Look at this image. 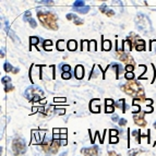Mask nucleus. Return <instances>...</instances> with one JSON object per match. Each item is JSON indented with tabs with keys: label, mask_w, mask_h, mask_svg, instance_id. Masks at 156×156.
Returning <instances> with one entry per match:
<instances>
[{
	"label": "nucleus",
	"mask_w": 156,
	"mask_h": 156,
	"mask_svg": "<svg viewBox=\"0 0 156 156\" xmlns=\"http://www.w3.org/2000/svg\"><path fill=\"white\" fill-rule=\"evenodd\" d=\"M120 88L122 90V92L127 93L130 96L134 97V99H139V101H144L145 98V93H144V90L139 82L136 81H129L127 83H124L120 86Z\"/></svg>",
	"instance_id": "obj_1"
},
{
	"label": "nucleus",
	"mask_w": 156,
	"mask_h": 156,
	"mask_svg": "<svg viewBox=\"0 0 156 156\" xmlns=\"http://www.w3.org/2000/svg\"><path fill=\"white\" fill-rule=\"evenodd\" d=\"M37 18L42 23V25L51 31H57L58 30V18L54 12H48V11H38Z\"/></svg>",
	"instance_id": "obj_2"
},
{
	"label": "nucleus",
	"mask_w": 156,
	"mask_h": 156,
	"mask_svg": "<svg viewBox=\"0 0 156 156\" xmlns=\"http://www.w3.org/2000/svg\"><path fill=\"white\" fill-rule=\"evenodd\" d=\"M135 27L141 32L145 33H150L153 30L150 19L144 14H142V13H139L138 16H135Z\"/></svg>",
	"instance_id": "obj_3"
},
{
	"label": "nucleus",
	"mask_w": 156,
	"mask_h": 156,
	"mask_svg": "<svg viewBox=\"0 0 156 156\" xmlns=\"http://www.w3.org/2000/svg\"><path fill=\"white\" fill-rule=\"evenodd\" d=\"M12 151L16 156L22 155L26 152V143L22 138H16L12 141Z\"/></svg>",
	"instance_id": "obj_4"
},
{
	"label": "nucleus",
	"mask_w": 156,
	"mask_h": 156,
	"mask_svg": "<svg viewBox=\"0 0 156 156\" xmlns=\"http://www.w3.org/2000/svg\"><path fill=\"white\" fill-rule=\"evenodd\" d=\"M24 96L26 97L27 99L32 101L34 97L39 96V97H43L44 96V92L41 87H38L36 85H32V86H28L25 92H24Z\"/></svg>",
	"instance_id": "obj_5"
},
{
	"label": "nucleus",
	"mask_w": 156,
	"mask_h": 156,
	"mask_svg": "<svg viewBox=\"0 0 156 156\" xmlns=\"http://www.w3.org/2000/svg\"><path fill=\"white\" fill-rule=\"evenodd\" d=\"M116 56H117V58H118L119 60H121L122 62L127 63V66L134 65V59H133L129 54H127V53H124V51H116Z\"/></svg>",
	"instance_id": "obj_6"
},
{
	"label": "nucleus",
	"mask_w": 156,
	"mask_h": 156,
	"mask_svg": "<svg viewBox=\"0 0 156 156\" xmlns=\"http://www.w3.org/2000/svg\"><path fill=\"white\" fill-rule=\"evenodd\" d=\"M128 41L131 43L132 47H134V48H136L138 46H144V45H145V42L142 41L138 35H135L134 33H131V34H130L129 37H128Z\"/></svg>",
	"instance_id": "obj_7"
},
{
	"label": "nucleus",
	"mask_w": 156,
	"mask_h": 156,
	"mask_svg": "<svg viewBox=\"0 0 156 156\" xmlns=\"http://www.w3.org/2000/svg\"><path fill=\"white\" fill-rule=\"evenodd\" d=\"M33 134H34V138L36 140V143L37 144H43L45 139L46 138V131L45 130H33Z\"/></svg>",
	"instance_id": "obj_8"
},
{
	"label": "nucleus",
	"mask_w": 156,
	"mask_h": 156,
	"mask_svg": "<svg viewBox=\"0 0 156 156\" xmlns=\"http://www.w3.org/2000/svg\"><path fill=\"white\" fill-rule=\"evenodd\" d=\"M98 147L96 145L92 146V147H85L82 149V153L84 156H98Z\"/></svg>",
	"instance_id": "obj_9"
},
{
	"label": "nucleus",
	"mask_w": 156,
	"mask_h": 156,
	"mask_svg": "<svg viewBox=\"0 0 156 156\" xmlns=\"http://www.w3.org/2000/svg\"><path fill=\"white\" fill-rule=\"evenodd\" d=\"M37 76L38 79H42V76H41V67H38V66H35L33 65V67L30 69V79L32 82H34V76Z\"/></svg>",
	"instance_id": "obj_10"
},
{
	"label": "nucleus",
	"mask_w": 156,
	"mask_h": 156,
	"mask_svg": "<svg viewBox=\"0 0 156 156\" xmlns=\"http://www.w3.org/2000/svg\"><path fill=\"white\" fill-rule=\"evenodd\" d=\"M144 113H140L138 115H134V117H133L134 122L140 127H145L146 126V121L144 120Z\"/></svg>",
	"instance_id": "obj_11"
},
{
	"label": "nucleus",
	"mask_w": 156,
	"mask_h": 156,
	"mask_svg": "<svg viewBox=\"0 0 156 156\" xmlns=\"http://www.w3.org/2000/svg\"><path fill=\"white\" fill-rule=\"evenodd\" d=\"M90 109L92 113H99L101 111V101L99 99H94L90 104Z\"/></svg>",
	"instance_id": "obj_12"
},
{
	"label": "nucleus",
	"mask_w": 156,
	"mask_h": 156,
	"mask_svg": "<svg viewBox=\"0 0 156 156\" xmlns=\"http://www.w3.org/2000/svg\"><path fill=\"white\" fill-rule=\"evenodd\" d=\"M61 146V142L60 140H53L51 141V145H50V154H56L57 151L59 150Z\"/></svg>",
	"instance_id": "obj_13"
},
{
	"label": "nucleus",
	"mask_w": 156,
	"mask_h": 156,
	"mask_svg": "<svg viewBox=\"0 0 156 156\" xmlns=\"http://www.w3.org/2000/svg\"><path fill=\"white\" fill-rule=\"evenodd\" d=\"M5 31L7 32V34H8V35H9V36L12 38V39H14V41H16V42L19 41L18 36L16 35V33L12 32V31L10 30V26H9V22H8V21L5 22Z\"/></svg>",
	"instance_id": "obj_14"
},
{
	"label": "nucleus",
	"mask_w": 156,
	"mask_h": 156,
	"mask_svg": "<svg viewBox=\"0 0 156 156\" xmlns=\"http://www.w3.org/2000/svg\"><path fill=\"white\" fill-rule=\"evenodd\" d=\"M74 72H76V78L78 80L83 79V76H84V68H83V66H76V69H74Z\"/></svg>",
	"instance_id": "obj_15"
},
{
	"label": "nucleus",
	"mask_w": 156,
	"mask_h": 156,
	"mask_svg": "<svg viewBox=\"0 0 156 156\" xmlns=\"http://www.w3.org/2000/svg\"><path fill=\"white\" fill-rule=\"evenodd\" d=\"M99 10H101V12L102 13H105L106 16H113V14H115V11L111 10L110 8H108L106 5H102L101 7H99Z\"/></svg>",
	"instance_id": "obj_16"
},
{
	"label": "nucleus",
	"mask_w": 156,
	"mask_h": 156,
	"mask_svg": "<svg viewBox=\"0 0 156 156\" xmlns=\"http://www.w3.org/2000/svg\"><path fill=\"white\" fill-rule=\"evenodd\" d=\"M110 67H111L113 69H115V71H116V78L118 79L119 74H120V73L122 72V70H124V69H122V67L119 65V63H116V62H113V63L110 65Z\"/></svg>",
	"instance_id": "obj_17"
},
{
	"label": "nucleus",
	"mask_w": 156,
	"mask_h": 156,
	"mask_svg": "<svg viewBox=\"0 0 156 156\" xmlns=\"http://www.w3.org/2000/svg\"><path fill=\"white\" fill-rule=\"evenodd\" d=\"M74 12H78V13H87L90 11V7L88 5H85V7H82V8H73Z\"/></svg>",
	"instance_id": "obj_18"
},
{
	"label": "nucleus",
	"mask_w": 156,
	"mask_h": 156,
	"mask_svg": "<svg viewBox=\"0 0 156 156\" xmlns=\"http://www.w3.org/2000/svg\"><path fill=\"white\" fill-rule=\"evenodd\" d=\"M116 106H117L118 108H121V109H122V111H124V113H126L127 105H126V101H124V98H122V99H120V101H118V102L116 103Z\"/></svg>",
	"instance_id": "obj_19"
},
{
	"label": "nucleus",
	"mask_w": 156,
	"mask_h": 156,
	"mask_svg": "<svg viewBox=\"0 0 156 156\" xmlns=\"http://www.w3.org/2000/svg\"><path fill=\"white\" fill-rule=\"evenodd\" d=\"M76 46H78V44H76V41H69V42L67 43V47H68V49H69L70 51H73V50H76Z\"/></svg>",
	"instance_id": "obj_20"
},
{
	"label": "nucleus",
	"mask_w": 156,
	"mask_h": 156,
	"mask_svg": "<svg viewBox=\"0 0 156 156\" xmlns=\"http://www.w3.org/2000/svg\"><path fill=\"white\" fill-rule=\"evenodd\" d=\"M103 49H104L105 51L110 50V49H111V42H110V41H107V39H105V41L103 42Z\"/></svg>",
	"instance_id": "obj_21"
},
{
	"label": "nucleus",
	"mask_w": 156,
	"mask_h": 156,
	"mask_svg": "<svg viewBox=\"0 0 156 156\" xmlns=\"http://www.w3.org/2000/svg\"><path fill=\"white\" fill-rule=\"evenodd\" d=\"M66 48V42L65 41H62V39H60L57 42V49L60 50V51H62V50H65Z\"/></svg>",
	"instance_id": "obj_22"
},
{
	"label": "nucleus",
	"mask_w": 156,
	"mask_h": 156,
	"mask_svg": "<svg viewBox=\"0 0 156 156\" xmlns=\"http://www.w3.org/2000/svg\"><path fill=\"white\" fill-rule=\"evenodd\" d=\"M3 69H5V72H13L16 68H13V66H11L8 61L5 62V65H3Z\"/></svg>",
	"instance_id": "obj_23"
},
{
	"label": "nucleus",
	"mask_w": 156,
	"mask_h": 156,
	"mask_svg": "<svg viewBox=\"0 0 156 156\" xmlns=\"http://www.w3.org/2000/svg\"><path fill=\"white\" fill-rule=\"evenodd\" d=\"M131 49H132V45H131V43H130L128 39H127V41H124V53H127V51H130Z\"/></svg>",
	"instance_id": "obj_24"
},
{
	"label": "nucleus",
	"mask_w": 156,
	"mask_h": 156,
	"mask_svg": "<svg viewBox=\"0 0 156 156\" xmlns=\"http://www.w3.org/2000/svg\"><path fill=\"white\" fill-rule=\"evenodd\" d=\"M72 20L74 21V24H76V25H81V24H83V20H81L80 18H78V16L74 14V13H72Z\"/></svg>",
	"instance_id": "obj_25"
},
{
	"label": "nucleus",
	"mask_w": 156,
	"mask_h": 156,
	"mask_svg": "<svg viewBox=\"0 0 156 156\" xmlns=\"http://www.w3.org/2000/svg\"><path fill=\"white\" fill-rule=\"evenodd\" d=\"M51 45H53V42L48 39V41H45L44 42V49L45 50H51Z\"/></svg>",
	"instance_id": "obj_26"
},
{
	"label": "nucleus",
	"mask_w": 156,
	"mask_h": 156,
	"mask_svg": "<svg viewBox=\"0 0 156 156\" xmlns=\"http://www.w3.org/2000/svg\"><path fill=\"white\" fill-rule=\"evenodd\" d=\"M82 7H85V5H84V1H82V0H76V1H74L73 8H82Z\"/></svg>",
	"instance_id": "obj_27"
},
{
	"label": "nucleus",
	"mask_w": 156,
	"mask_h": 156,
	"mask_svg": "<svg viewBox=\"0 0 156 156\" xmlns=\"http://www.w3.org/2000/svg\"><path fill=\"white\" fill-rule=\"evenodd\" d=\"M31 19H32V13H31V11H26V12L24 13V16H23V20L28 22Z\"/></svg>",
	"instance_id": "obj_28"
},
{
	"label": "nucleus",
	"mask_w": 156,
	"mask_h": 156,
	"mask_svg": "<svg viewBox=\"0 0 156 156\" xmlns=\"http://www.w3.org/2000/svg\"><path fill=\"white\" fill-rule=\"evenodd\" d=\"M39 39H41V38L36 37V36H32V37L30 38V44H31V45H37V44L39 43Z\"/></svg>",
	"instance_id": "obj_29"
},
{
	"label": "nucleus",
	"mask_w": 156,
	"mask_h": 156,
	"mask_svg": "<svg viewBox=\"0 0 156 156\" xmlns=\"http://www.w3.org/2000/svg\"><path fill=\"white\" fill-rule=\"evenodd\" d=\"M88 49H90V50H93V51L96 50V42H95V41H91V42H90V44H88Z\"/></svg>",
	"instance_id": "obj_30"
},
{
	"label": "nucleus",
	"mask_w": 156,
	"mask_h": 156,
	"mask_svg": "<svg viewBox=\"0 0 156 156\" xmlns=\"http://www.w3.org/2000/svg\"><path fill=\"white\" fill-rule=\"evenodd\" d=\"M124 78H126L127 80L132 81L133 79H134V74H133V72H127V73L124 74Z\"/></svg>",
	"instance_id": "obj_31"
},
{
	"label": "nucleus",
	"mask_w": 156,
	"mask_h": 156,
	"mask_svg": "<svg viewBox=\"0 0 156 156\" xmlns=\"http://www.w3.org/2000/svg\"><path fill=\"white\" fill-rule=\"evenodd\" d=\"M2 83H3V85H8V84H11V79L9 76H5V78H2Z\"/></svg>",
	"instance_id": "obj_32"
},
{
	"label": "nucleus",
	"mask_w": 156,
	"mask_h": 156,
	"mask_svg": "<svg viewBox=\"0 0 156 156\" xmlns=\"http://www.w3.org/2000/svg\"><path fill=\"white\" fill-rule=\"evenodd\" d=\"M88 44H90V42H87V41H82V50L88 49Z\"/></svg>",
	"instance_id": "obj_33"
},
{
	"label": "nucleus",
	"mask_w": 156,
	"mask_h": 156,
	"mask_svg": "<svg viewBox=\"0 0 156 156\" xmlns=\"http://www.w3.org/2000/svg\"><path fill=\"white\" fill-rule=\"evenodd\" d=\"M150 46H151V50H152V51H156V41H155V39L151 41V43H150Z\"/></svg>",
	"instance_id": "obj_34"
},
{
	"label": "nucleus",
	"mask_w": 156,
	"mask_h": 156,
	"mask_svg": "<svg viewBox=\"0 0 156 156\" xmlns=\"http://www.w3.org/2000/svg\"><path fill=\"white\" fill-rule=\"evenodd\" d=\"M14 90V86L12 84H8V85H5V92H11Z\"/></svg>",
	"instance_id": "obj_35"
},
{
	"label": "nucleus",
	"mask_w": 156,
	"mask_h": 156,
	"mask_svg": "<svg viewBox=\"0 0 156 156\" xmlns=\"http://www.w3.org/2000/svg\"><path fill=\"white\" fill-rule=\"evenodd\" d=\"M61 69L63 72H70V66L68 65H62L61 66Z\"/></svg>",
	"instance_id": "obj_36"
},
{
	"label": "nucleus",
	"mask_w": 156,
	"mask_h": 156,
	"mask_svg": "<svg viewBox=\"0 0 156 156\" xmlns=\"http://www.w3.org/2000/svg\"><path fill=\"white\" fill-rule=\"evenodd\" d=\"M134 66H132V65H128V66H126V71L127 72H132V71L134 70Z\"/></svg>",
	"instance_id": "obj_37"
},
{
	"label": "nucleus",
	"mask_w": 156,
	"mask_h": 156,
	"mask_svg": "<svg viewBox=\"0 0 156 156\" xmlns=\"http://www.w3.org/2000/svg\"><path fill=\"white\" fill-rule=\"evenodd\" d=\"M62 79H65V80H68V79H70L71 78V74L70 72H62Z\"/></svg>",
	"instance_id": "obj_38"
},
{
	"label": "nucleus",
	"mask_w": 156,
	"mask_h": 156,
	"mask_svg": "<svg viewBox=\"0 0 156 156\" xmlns=\"http://www.w3.org/2000/svg\"><path fill=\"white\" fill-rule=\"evenodd\" d=\"M113 110H115V108L113 106H106V109H105V111L107 113H113Z\"/></svg>",
	"instance_id": "obj_39"
},
{
	"label": "nucleus",
	"mask_w": 156,
	"mask_h": 156,
	"mask_svg": "<svg viewBox=\"0 0 156 156\" xmlns=\"http://www.w3.org/2000/svg\"><path fill=\"white\" fill-rule=\"evenodd\" d=\"M54 102L55 103H63V102H66V98H63V97H55L54 98Z\"/></svg>",
	"instance_id": "obj_40"
},
{
	"label": "nucleus",
	"mask_w": 156,
	"mask_h": 156,
	"mask_svg": "<svg viewBox=\"0 0 156 156\" xmlns=\"http://www.w3.org/2000/svg\"><path fill=\"white\" fill-rule=\"evenodd\" d=\"M139 134H140V132H139V131H133V132H132V136H133L134 139H136L138 142H139V136H140Z\"/></svg>",
	"instance_id": "obj_41"
},
{
	"label": "nucleus",
	"mask_w": 156,
	"mask_h": 156,
	"mask_svg": "<svg viewBox=\"0 0 156 156\" xmlns=\"http://www.w3.org/2000/svg\"><path fill=\"white\" fill-rule=\"evenodd\" d=\"M118 141H119L118 136H111V138H110V143H111V144H115V143H117Z\"/></svg>",
	"instance_id": "obj_42"
},
{
	"label": "nucleus",
	"mask_w": 156,
	"mask_h": 156,
	"mask_svg": "<svg viewBox=\"0 0 156 156\" xmlns=\"http://www.w3.org/2000/svg\"><path fill=\"white\" fill-rule=\"evenodd\" d=\"M132 111H133V113H140V106H139V105H133Z\"/></svg>",
	"instance_id": "obj_43"
},
{
	"label": "nucleus",
	"mask_w": 156,
	"mask_h": 156,
	"mask_svg": "<svg viewBox=\"0 0 156 156\" xmlns=\"http://www.w3.org/2000/svg\"><path fill=\"white\" fill-rule=\"evenodd\" d=\"M28 22H30V24H31V26H32L33 28H35V27L37 26V24H36V22H35V20H34V19H31Z\"/></svg>",
	"instance_id": "obj_44"
},
{
	"label": "nucleus",
	"mask_w": 156,
	"mask_h": 156,
	"mask_svg": "<svg viewBox=\"0 0 156 156\" xmlns=\"http://www.w3.org/2000/svg\"><path fill=\"white\" fill-rule=\"evenodd\" d=\"M126 124H127V120H126V119L121 118L120 120H119V126H120V127H124Z\"/></svg>",
	"instance_id": "obj_45"
},
{
	"label": "nucleus",
	"mask_w": 156,
	"mask_h": 156,
	"mask_svg": "<svg viewBox=\"0 0 156 156\" xmlns=\"http://www.w3.org/2000/svg\"><path fill=\"white\" fill-rule=\"evenodd\" d=\"M113 99H110V98H107V99H106V106H113Z\"/></svg>",
	"instance_id": "obj_46"
},
{
	"label": "nucleus",
	"mask_w": 156,
	"mask_h": 156,
	"mask_svg": "<svg viewBox=\"0 0 156 156\" xmlns=\"http://www.w3.org/2000/svg\"><path fill=\"white\" fill-rule=\"evenodd\" d=\"M109 132H110V135H111V136H117V135H118V131H117V130H110Z\"/></svg>",
	"instance_id": "obj_47"
},
{
	"label": "nucleus",
	"mask_w": 156,
	"mask_h": 156,
	"mask_svg": "<svg viewBox=\"0 0 156 156\" xmlns=\"http://www.w3.org/2000/svg\"><path fill=\"white\" fill-rule=\"evenodd\" d=\"M152 111H153V107H152V106H147V107L145 108V109H144V113H152Z\"/></svg>",
	"instance_id": "obj_48"
},
{
	"label": "nucleus",
	"mask_w": 156,
	"mask_h": 156,
	"mask_svg": "<svg viewBox=\"0 0 156 156\" xmlns=\"http://www.w3.org/2000/svg\"><path fill=\"white\" fill-rule=\"evenodd\" d=\"M38 3H45V5H53L54 1H37Z\"/></svg>",
	"instance_id": "obj_49"
},
{
	"label": "nucleus",
	"mask_w": 156,
	"mask_h": 156,
	"mask_svg": "<svg viewBox=\"0 0 156 156\" xmlns=\"http://www.w3.org/2000/svg\"><path fill=\"white\" fill-rule=\"evenodd\" d=\"M136 50H138V51H142V50H145V45H144V46H138V47H136Z\"/></svg>",
	"instance_id": "obj_50"
},
{
	"label": "nucleus",
	"mask_w": 156,
	"mask_h": 156,
	"mask_svg": "<svg viewBox=\"0 0 156 156\" xmlns=\"http://www.w3.org/2000/svg\"><path fill=\"white\" fill-rule=\"evenodd\" d=\"M55 113H59V115H63V113H65V109H61V110H58V109H56V110H55Z\"/></svg>",
	"instance_id": "obj_51"
},
{
	"label": "nucleus",
	"mask_w": 156,
	"mask_h": 156,
	"mask_svg": "<svg viewBox=\"0 0 156 156\" xmlns=\"http://www.w3.org/2000/svg\"><path fill=\"white\" fill-rule=\"evenodd\" d=\"M111 120H113V121H118V122H119V120H120V119H119V117L117 116V115H113V118H111Z\"/></svg>",
	"instance_id": "obj_52"
},
{
	"label": "nucleus",
	"mask_w": 156,
	"mask_h": 156,
	"mask_svg": "<svg viewBox=\"0 0 156 156\" xmlns=\"http://www.w3.org/2000/svg\"><path fill=\"white\" fill-rule=\"evenodd\" d=\"M108 155H109V156H120V155H118L116 152H113V151L109 152V153H108Z\"/></svg>",
	"instance_id": "obj_53"
},
{
	"label": "nucleus",
	"mask_w": 156,
	"mask_h": 156,
	"mask_svg": "<svg viewBox=\"0 0 156 156\" xmlns=\"http://www.w3.org/2000/svg\"><path fill=\"white\" fill-rule=\"evenodd\" d=\"M5 47H1V58H3V57H5Z\"/></svg>",
	"instance_id": "obj_54"
},
{
	"label": "nucleus",
	"mask_w": 156,
	"mask_h": 156,
	"mask_svg": "<svg viewBox=\"0 0 156 156\" xmlns=\"http://www.w3.org/2000/svg\"><path fill=\"white\" fill-rule=\"evenodd\" d=\"M60 134H67V129H60Z\"/></svg>",
	"instance_id": "obj_55"
},
{
	"label": "nucleus",
	"mask_w": 156,
	"mask_h": 156,
	"mask_svg": "<svg viewBox=\"0 0 156 156\" xmlns=\"http://www.w3.org/2000/svg\"><path fill=\"white\" fill-rule=\"evenodd\" d=\"M60 140H67V134H60Z\"/></svg>",
	"instance_id": "obj_56"
},
{
	"label": "nucleus",
	"mask_w": 156,
	"mask_h": 156,
	"mask_svg": "<svg viewBox=\"0 0 156 156\" xmlns=\"http://www.w3.org/2000/svg\"><path fill=\"white\" fill-rule=\"evenodd\" d=\"M53 132H54V134H57V133H59V132H60V130L57 129V128H55V129L53 130Z\"/></svg>",
	"instance_id": "obj_57"
},
{
	"label": "nucleus",
	"mask_w": 156,
	"mask_h": 156,
	"mask_svg": "<svg viewBox=\"0 0 156 156\" xmlns=\"http://www.w3.org/2000/svg\"><path fill=\"white\" fill-rule=\"evenodd\" d=\"M60 142H61V145H67V140H60Z\"/></svg>",
	"instance_id": "obj_58"
},
{
	"label": "nucleus",
	"mask_w": 156,
	"mask_h": 156,
	"mask_svg": "<svg viewBox=\"0 0 156 156\" xmlns=\"http://www.w3.org/2000/svg\"><path fill=\"white\" fill-rule=\"evenodd\" d=\"M152 103H153V101H152V99H146V104H147V106H150Z\"/></svg>",
	"instance_id": "obj_59"
},
{
	"label": "nucleus",
	"mask_w": 156,
	"mask_h": 156,
	"mask_svg": "<svg viewBox=\"0 0 156 156\" xmlns=\"http://www.w3.org/2000/svg\"><path fill=\"white\" fill-rule=\"evenodd\" d=\"M59 156H68V153H67V152H62Z\"/></svg>",
	"instance_id": "obj_60"
},
{
	"label": "nucleus",
	"mask_w": 156,
	"mask_h": 156,
	"mask_svg": "<svg viewBox=\"0 0 156 156\" xmlns=\"http://www.w3.org/2000/svg\"><path fill=\"white\" fill-rule=\"evenodd\" d=\"M154 127H155V128H156V122H155V124H154Z\"/></svg>",
	"instance_id": "obj_61"
}]
</instances>
